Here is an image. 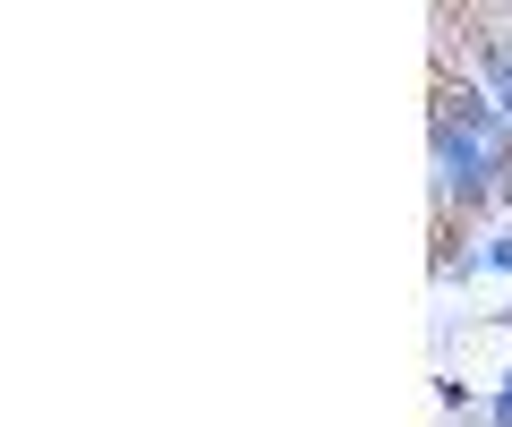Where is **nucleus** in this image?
I'll use <instances>...</instances> for the list:
<instances>
[{
  "instance_id": "f257e3e1",
  "label": "nucleus",
  "mask_w": 512,
  "mask_h": 427,
  "mask_svg": "<svg viewBox=\"0 0 512 427\" xmlns=\"http://www.w3.org/2000/svg\"><path fill=\"white\" fill-rule=\"evenodd\" d=\"M427 137H436V205L444 214H478V205L512 197V120L495 112L470 77H444L436 112H427Z\"/></svg>"
},
{
  "instance_id": "7ed1b4c3",
  "label": "nucleus",
  "mask_w": 512,
  "mask_h": 427,
  "mask_svg": "<svg viewBox=\"0 0 512 427\" xmlns=\"http://www.w3.org/2000/svg\"><path fill=\"white\" fill-rule=\"evenodd\" d=\"M470 282V274H512V231H487L478 248H461V257H444V282Z\"/></svg>"
},
{
  "instance_id": "20e7f679",
  "label": "nucleus",
  "mask_w": 512,
  "mask_h": 427,
  "mask_svg": "<svg viewBox=\"0 0 512 427\" xmlns=\"http://www.w3.org/2000/svg\"><path fill=\"white\" fill-rule=\"evenodd\" d=\"M487 427H512V368H504V385L487 393Z\"/></svg>"
},
{
  "instance_id": "f03ea898",
  "label": "nucleus",
  "mask_w": 512,
  "mask_h": 427,
  "mask_svg": "<svg viewBox=\"0 0 512 427\" xmlns=\"http://www.w3.org/2000/svg\"><path fill=\"white\" fill-rule=\"evenodd\" d=\"M504 26H512V9H504ZM461 43H470V86L512 120V35H461Z\"/></svg>"
}]
</instances>
